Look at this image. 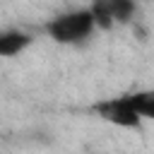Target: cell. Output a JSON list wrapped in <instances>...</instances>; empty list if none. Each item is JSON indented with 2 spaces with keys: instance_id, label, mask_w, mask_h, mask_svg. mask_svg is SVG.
Returning <instances> with one entry per match:
<instances>
[{
  "instance_id": "cell-1",
  "label": "cell",
  "mask_w": 154,
  "mask_h": 154,
  "mask_svg": "<svg viewBox=\"0 0 154 154\" xmlns=\"http://www.w3.org/2000/svg\"><path fill=\"white\" fill-rule=\"evenodd\" d=\"M43 31L48 34L51 41L60 46H77L91 38V34L96 31V24H94L89 7H77V10H67V12L51 17L43 24Z\"/></svg>"
},
{
  "instance_id": "cell-4",
  "label": "cell",
  "mask_w": 154,
  "mask_h": 154,
  "mask_svg": "<svg viewBox=\"0 0 154 154\" xmlns=\"http://www.w3.org/2000/svg\"><path fill=\"white\" fill-rule=\"evenodd\" d=\"M34 43V36L24 29H2L0 31V58H14Z\"/></svg>"
},
{
  "instance_id": "cell-3",
  "label": "cell",
  "mask_w": 154,
  "mask_h": 154,
  "mask_svg": "<svg viewBox=\"0 0 154 154\" xmlns=\"http://www.w3.org/2000/svg\"><path fill=\"white\" fill-rule=\"evenodd\" d=\"M89 12L94 17L96 31L99 29L108 31L116 24H128L135 17L137 5H135V0H91L89 2Z\"/></svg>"
},
{
  "instance_id": "cell-5",
  "label": "cell",
  "mask_w": 154,
  "mask_h": 154,
  "mask_svg": "<svg viewBox=\"0 0 154 154\" xmlns=\"http://www.w3.org/2000/svg\"><path fill=\"white\" fill-rule=\"evenodd\" d=\"M132 101H135V108H137L140 118L154 123V89H140V91H132Z\"/></svg>"
},
{
  "instance_id": "cell-2",
  "label": "cell",
  "mask_w": 154,
  "mask_h": 154,
  "mask_svg": "<svg viewBox=\"0 0 154 154\" xmlns=\"http://www.w3.org/2000/svg\"><path fill=\"white\" fill-rule=\"evenodd\" d=\"M94 113L116 125V128H123V130H140L142 128V118L135 108V101H132V94H120V96H111V99H103L99 103H94Z\"/></svg>"
}]
</instances>
